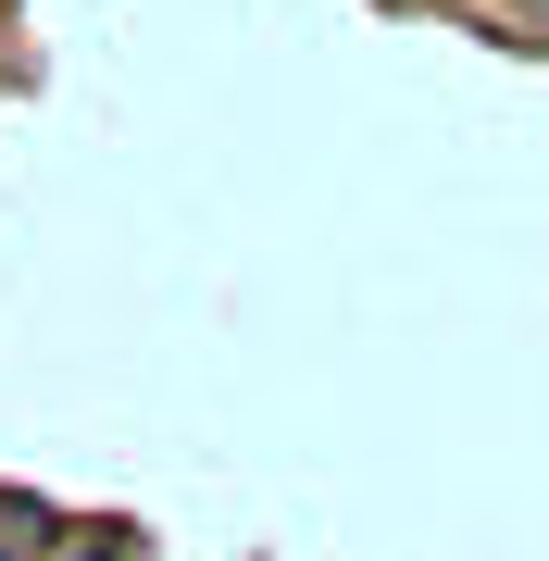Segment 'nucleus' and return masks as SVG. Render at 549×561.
Masks as SVG:
<instances>
[]
</instances>
